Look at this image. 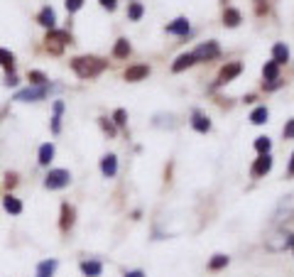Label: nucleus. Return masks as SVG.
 I'll use <instances>...</instances> for the list:
<instances>
[{
	"label": "nucleus",
	"instance_id": "obj_1",
	"mask_svg": "<svg viewBox=\"0 0 294 277\" xmlns=\"http://www.w3.org/2000/svg\"><path fill=\"white\" fill-rule=\"evenodd\" d=\"M105 67H108V62L98 59V57H76V59H71V69L76 71L79 79H93L101 71H105Z\"/></svg>",
	"mask_w": 294,
	"mask_h": 277
},
{
	"label": "nucleus",
	"instance_id": "obj_2",
	"mask_svg": "<svg viewBox=\"0 0 294 277\" xmlns=\"http://www.w3.org/2000/svg\"><path fill=\"white\" fill-rule=\"evenodd\" d=\"M52 91V86H32V89H25V91H18L15 93V101H22V103H27V101H42V98H47V93Z\"/></svg>",
	"mask_w": 294,
	"mask_h": 277
},
{
	"label": "nucleus",
	"instance_id": "obj_3",
	"mask_svg": "<svg viewBox=\"0 0 294 277\" xmlns=\"http://www.w3.org/2000/svg\"><path fill=\"white\" fill-rule=\"evenodd\" d=\"M69 182H71V174L66 169H52L44 179V186L47 189H64V186H69Z\"/></svg>",
	"mask_w": 294,
	"mask_h": 277
},
{
	"label": "nucleus",
	"instance_id": "obj_4",
	"mask_svg": "<svg viewBox=\"0 0 294 277\" xmlns=\"http://www.w3.org/2000/svg\"><path fill=\"white\" fill-rule=\"evenodd\" d=\"M191 54H194V59H196V62H211V59H218L221 47H218L216 42H206V45H199Z\"/></svg>",
	"mask_w": 294,
	"mask_h": 277
},
{
	"label": "nucleus",
	"instance_id": "obj_5",
	"mask_svg": "<svg viewBox=\"0 0 294 277\" xmlns=\"http://www.w3.org/2000/svg\"><path fill=\"white\" fill-rule=\"evenodd\" d=\"M71 37L66 35V32H59V30H52L49 35H47V47L54 52V54H59L62 52V45H66Z\"/></svg>",
	"mask_w": 294,
	"mask_h": 277
},
{
	"label": "nucleus",
	"instance_id": "obj_6",
	"mask_svg": "<svg viewBox=\"0 0 294 277\" xmlns=\"http://www.w3.org/2000/svg\"><path fill=\"white\" fill-rule=\"evenodd\" d=\"M272 169V157H270V152H265V155H260L257 160H255V164H252V177L255 179H260V177H265L267 172Z\"/></svg>",
	"mask_w": 294,
	"mask_h": 277
},
{
	"label": "nucleus",
	"instance_id": "obj_7",
	"mask_svg": "<svg viewBox=\"0 0 294 277\" xmlns=\"http://www.w3.org/2000/svg\"><path fill=\"white\" fill-rule=\"evenodd\" d=\"M282 218H294V194L292 196H284L279 201V208L274 213V221H282Z\"/></svg>",
	"mask_w": 294,
	"mask_h": 277
},
{
	"label": "nucleus",
	"instance_id": "obj_8",
	"mask_svg": "<svg viewBox=\"0 0 294 277\" xmlns=\"http://www.w3.org/2000/svg\"><path fill=\"white\" fill-rule=\"evenodd\" d=\"M150 76V67H145V64H137V67H130L127 71H125V81H142V79H147Z\"/></svg>",
	"mask_w": 294,
	"mask_h": 277
},
{
	"label": "nucleus",
	"instance_id": "obj_9",
	"mask_svg": "<svg viewBox=\"0 0 294 277\" xmlns=\"http://www.w3.org/2000/svg\"><path fill=\"white\" fill-rule=\"evenodd\" d=\"M189 30H191V27H189V20H187V18H177L174 23L167 25V32H169V35H179V37H187Z\"/></svg>",
	"mask_w": 294,
	"mask_h": 277
},
{
	"label": "nucleus",
	"instance_id": "obj_10",
	"mask_svg": "<svg viewBox=\"0 0 294 277\" xmlns=\"http://www.w3.org/2000/svg\"><path fill=\"white\" fill-rule=\"evenodd\" d=\"M240 71H243V67H240L238 62H235V64H228V67H223V69H221V74H218V86H221V84H228V81H233V79H235Z\"/></svg>",
	"mask_w": 294,
	"mask_h": 277
},
{
	"label": "nucleus",
	"instance_id": "obj_11",
	"mask_svg": "<svg viewBox=\"0 0 294 277\" xmlns=\"http://www.w3.org/2000/svg\"><path fill=\"white\" fill-rule=\"evenodd\" d=\"M101 172H103V177H115V172H118V157L115 155H105L101 160Z\"/></svg>",
	"mask_w": 294,
	"mask_h": 277
},
{
	"label": "nucleus",
	"instance_id": "obj_12",
	"mask_svg": "<svg viewBox=\"0 0 294 277\" xmlns=\"http://www.w3.org/2000/svg\"><path fill=\"white\" fill-rule=\"evenodd\" d=\"M196 64V59H194V54L189 52V54H179L177 57V62L172 64V71L174 74H179V71H184V69H189V67H194Z\"/></svg>",
	"mask_w": 294,
	"mask_h": 277
},
{
	"label": "nucleus",
	"instance_id": "obj_13",
	"mask_svg": "<svg viewBox=\"0 0 294 277\" xmlns=\"http://www.w3.org/2000/svg\"><path fill=\"white\" fill-rule=\"evenodd\" d=\"M272 62H274V64H287V62H289V47L282 45V42L274 45V47H272Z\"/></svg>",
	"mask_w": 294,
	"mask_h": 277
},
{
	"label": "nucleus",
	"instance_id": "obj_14",
	"mask_svg": "<svg viewBox=\"0 0 294 277\" xmlns=\"http://www.w3.org/2000/svg\"><path fill=\"white\" fill-rule=\"evenodd\" d=\"M81 272H84L86 277H98V275L103 272V265H101L98 260H84V262H81Z\"/></svg>",
	"mask_w": 294,
	"mask_h": 277
},
{
	"label": "nucleus",
	"instance_id": "obj_15",
	"mask_svg": "<svg viewBox=\"0 0 294 277\" xmlns=\"http://www.w3.org/2000/svg\"><path fill=\"white\" fill-rule=\"evenodd\" d=\"M191 128H194L196 133H209V130H211V120H209L206 115H201V113H194V115H191Z\"/></svg>",
	"mask_w": 294,
	"mask_h": 277
},
{
	"label": "nucleus",
	"instance_id": "obj_16",
	"mask_svg": "<svg viewBox=\"0 0 294 277\" xmlns=\"http://www.w3.org/2000/svg\"><path fill=\"white\" fill-rule=\"evenodd\" d=\"M40 25H44V27H49V30H54V25H57V13L52 10V8H44L42 13H40Z\"/></svg>",
	"mask_w": 294,
	"mask_h": 277
},
{
	"label": "nucleus",
	"instance_id": "obj_17",
	"mask_svg": "<svg viewBox=\"0 0 294 277\" xmlns=\"http://www.w3.org/2000/svg\"><path fill=\"white\" fill-rule=\"evenodd\" d=\"M240 13L235 10V8H226V13H223V25L226 27H238L240 25Z\"/></svg>",
	"mask_w": 294,
	"mask_h": 277
},
{
	"label": "nucleus",
	"instance_id": "obj_18",
	"mask_svg": "<svg viewBox=\"0 0 294 277\" xmlns=\"http://www.w3.org/2000/svg\"><path fill=\"white\" fill-rule=\"evenodd\" d=\"M62 113H64V103L54 101V115H52V133L57 135L62 130Z\"/></svg>",
	"mask_w": 294,
	"mask_h": 277
},
{
	"label": "nucleus",
	"instance_id": "obj_19",
	"mask_svg": "<svg viewBox=\"0 0 294 277\" xmlns=\"http://www.w3.org/2000/svg\"><path fill=\"white\" fill-rule=\"evenodd\" d=\"M57 260H42L40 262V267H37V277H52L54 275V270H57Z\"/></svg>",
	"mask_w": 294,
	"mask_h": 277
},
{
	"label": "nucleus",
	"instance_id": "obj_20",
	"mask_svg": "<svg viewBox=\"0 0 294 277\" xmlns=\"http://www.w3.org/2000/svg\"><path fill=\"white\" fill-rule=\"evenodd\" d=\"M127 54H130V45H127L125 37H120V40L115 42V47H113V57H115V59H125Z\"/></svg>",
	"mask_w": 294,
	"mask_h": 277
},
{
	"label": "nucleus",
	"instance_id": "obj_21",
	"mask_svg": "<svg viewBox=\"0 0 294 277\" xmlns=\"http://www.w3.org/2000/svg\"><path fill=\"white\" fill-rule=\"evenodd\" d=\"M52 160H54V145H52V142H44V145L40 147V164L47 167Z\"/></svg>",
	"mask_w": 294,
	"mask_h": 277
},
{
	"label": "nucleus",
	"instance_id": "obj_22",
	"mask_svg": "<svg viewBox=\"0 0 294 277\" xmlns=\"http://www.w3.org/2000/svg\"><path fill=\"white\" fill-rule=\"evenodd\" d=\"M3 206H5V211H10V213H15V216L22 213V201L15 199V196H10V194L3 199Z\"/></svg>",
	"mask_w": 294,
	"mask_h": 277
},
{
	"label": "nucleus",
	"instance_id": "obj_23",
	"mask_svg": "<svg viewBox=\"0 0 294 277\" xmlns=\"http://www.w3.org/2000/svg\"><path fill=\"white\" fill-rule=\"evenodd\" d=\"M262 76H265V81H274V79H279V64L267 62V64L262 67Z\"/></svg>",
	"mask_w": 294,
	"mask_h": 277
},
{
	"label": "nucleus",
	"instance_id": "obj_24",
	"mask_svg": "<svg viewBox=\"0 0 294 277\" xmlns=\"http://www.w3.org/2000/svg\"><path fill=\"white\" fill-rule=\"evenodd\" d=\"M267 115H270L267 108L260 106V108H255V111L250 113V123H252V125H262V123H267Z\"/></svg>",
	"mask_w": 294,
	"mask_h": 277
},
{
	"label": "nucleus",
	"instance_id": "obj_25",
	"mask_svg": "<svg viewBox=\"0 0 294 277\" xmlns=\"http://www.w3.org/2000/svg\"><path fill=\"white\" fill-rule=\"evenodd\" d=\"M71 223H74V206L64 204V206H62V228L66 231Z\"/></svg>",
	"mask_w": 294,
	"mask_h": 277
},
{
	"label": "nucleus",
	"instance_id": "obj_26",
	"mask_svg": "<svg viewBox=\"0 0 294 277\" xmlns=\"http://www.w3.org/2000/svg\"><path fill=\"white\" fill-rule=\"evenodd\" d=\"M0 67L8 69V71H13V67H15V57H13V52L0 49Z\"/></svg>",
	"mask_w": 294,
	"mask_h": 277
},
{
	"label": "nucleus",
	"instance_id": "obj_27",
	"mask_svg": "<svg viewBox=\"0 0 294 277\" xmlns=\"http://www.w3.org/2000/svg\"><path fill=\"white\" fill-rule=\"evenodd\" d=\"M228 260H231L228 255H221V253H218V255H213V257H211L209 270H221V267H226V265H228Z\"/></svg>",
	"mask_w": 294,
	"mask_h": 277
},
{
	"label": "nucleus",
	"instance_id": "obj_28",
	"mask_svg": "<svg viewBox=\"0 0 294 277\" xmlns=\"http://www.w3.org/2000/svg\"><path fill=\"white\" fill-rule=\"evenodd\" d=\"M142 13H145V8H142L140 3H130V8H127V18H130L132 23H137V20L142 18Z\"/></svg>",
	"mask_w": 294,
	"mask_h": 277
},
{
	"label": "nucleus",
	"instance_id": "obj_29",
	"mask_svg": "<svg viewBox=\"0 0 294 277\" xmlns=\"http://www.w3.org/2000/svg\"><path fill=\"white\" fill-rule=\"evenodd\" d=\"M270 147H272V142H270V138H257V140H255V150H257L260 155H265V152H270Z\"/></svg>",
	"mask_w": 294,
	"mask_h": 277
},
{
	"label": "nucleus",
	"instance_id": "obj_30",
	"mask_svg": "<svg viewBox=\"0 0 294 277\" xmlns=\"http://www.w3.org/2000/svg\"><path fill=\"white\" fill-rule=\"evenodd\" d=\"M32 84H37V86H44L47 84V76L42 74V71H30V76H27Z\"/></svg>",
	"mask_w": 294,
	"mask_h": 277
},
{
	"label": "nucleus",
	"instance_id": "obj_31",
	"mask_svg": "<svg viewBox=\"0 0 294 277\" xmlns=\"http://www.w3.org/2000/svg\"><path fill=\"white\" fill-rule=\"evenodd\" d=\"M282 135H284V140H292L294 138V118L284 125V130H282Z\"/></svg>",
	"mask_w": 294,
	"mask_h": 277
},
{
	"label": "nucleus",
	"instance_id": "obj_32",
	"mask_svg": "<svg viewBox=\"0 0 294 277\" xmlns=\"http://www.w3.org/2000/svg\"><path fill=\"white\" fill-rule=\"evenodd\" d=\"M81 5H84V0H66V10H69V13L81 10Z\"/></svg>",
	"mask_w": 294,
	"mask_h": 277
},
{
	"label": "nucleus",
	"instance_id": "obj_33",
	"mask_svg": "<svg viewBox=\"0 0 294 277\" xmlns=\"http://www.w3.org/2000/svg\"><path fill=\"white\" fill-rule=\"evenodd\" d=\"M98 3H101V5L105 8V10H110V13H113V10L118 8V0H98Z\"/></svg>",
	"mask_w": 294,
	"mask_h": 277
},
{
	"label": "nucleus",
	"instance_id": "obj_34",
	"mask_svg": "<svg viewBox=\"0 0 294 277\" xmlns=\"http://www.w3.org/2000/svg\"><path fill=\"white\" fill-rule=\"evenodd\" d=\"M125 120H127V118H125V111L118 108V111H115V123H118V125H125Z\"/></svg>",
	"mask_w": 294,
	"mask_h": 277
},
{
	"label": "nucleus",
	"instance_id": "obj_35",
	"mask_svg": "<svg viewBox=\"0 0 294 277\" xmlns=\"http://www.w3.org/2000/svg\"><path fill=\"white\" fill-rule=\"evenodd\" d=\"M5 86H18V76H15V74H8V76H5Z\"/></svg>",
	"mask_w": 294,
	"mask_h": 277
},
{
	"label": "nucleus",
	"instance_id": "obj_36",
	"mask_svg": "<svg viewBox=\"0 0 294 277\" xmlns=\"http://www.w3.org/2000/svg\"><path fill=\"white\" fill-rule=\"evenodd\" d=\"M125 277H145V272L142 270H130V272H125Z\"/></svg>",
	"mask_w": 294,
	"mask_h": 277
},
{
	"label": "nucleus",
	"instance_id": "obj_37",
	"mask_svg": "<svg viewBox=\"0 0 294 277\" xmlns=\"http://www.w3.org/2000/svg\"><path fill=\"white\" fill-rule=\"evenodd\" d=\"M101 125H103V128L108 130V135H113V133H115V128H113V125H110L108 120H101Z\"/></svg>",
	"mask_w": 294,
	"mask_h": 277
},
{
	"label": "nucleus",
	"instance_id": "obj_38",
	"mask_svg": "<svg viewBox=\"0 0 294 277\" xmlns=\"http://www.w3.org/2000/svg\"><path fill=\"white\" fill-rule=\"evenodd\" d=\"M289 177H294V152H292V162H289V169H287Z\"/></svg>",
	"mask_w": 294,
	"mask_h": 277
},
{
	"label": "nucleus",
	"instance_id": "obj_39",
	"mask_svg": "<svg viewBox=\"0 0 294 277\" xmlns=\"http://www.w3.org/2000/svg\"><path fill=\"white\" fill-rule=\"evenodd\" d=\"M289 248H292V250H294V233H292V235H289Z\"/></svg>",
	"mask_w": 294,
	"mask_h": 277
}]
</instances>
